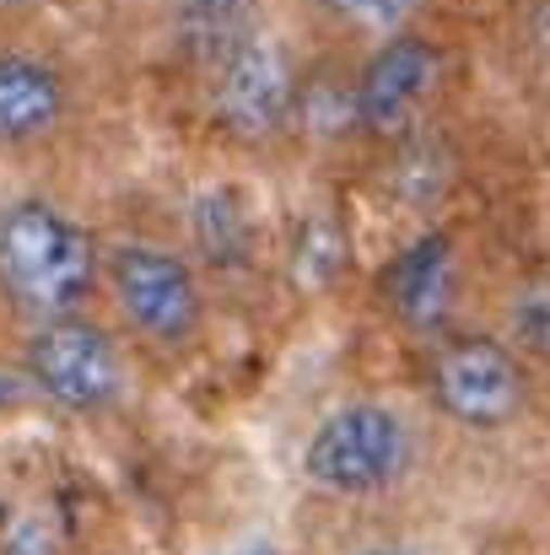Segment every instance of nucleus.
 <instances>
[{"mask_svg": "<svg viewBox=\"0 0 550 555\" xmlns=\"http://www.w3.org/2000/svg\"><path fill=\"white\" fill-rule=\"evenodd\" d=\"M103 243L49 194L0 205V297L22 319H60L92 308L103 292Z\"/></svg>", "mask_w": 550, "mask_h": 555, "instance_id": "f257e3e1", "label": "nucleus"}, {"mask_svg": "<svg viewBox=\"0 0 550 555\" xmlns=\"http://www.w3.org/2000/svg\"><path fill=\"white\" fill-rule=\"evenodd\" d=\"M415 464V426L388 399H341L330 404L303 442V480L330 502H378L405 486Z\"/></svg>", "mask_w": 550, "mask_h": 555, "instance_id": "f03ea898", "label": "nucleus"}, {"mask_svg": "<svg viewBox=\"0 0 550 555\" xmlns=\"http://www.w3.org/2000/svg\"><path fill=\"white\" fill-rule=\"evenodd\" d=\"M103 292H108L125 335H136L141 346H152L163 357L194 351L200 335H205L210 297H205L194 259H183L179 248H163V243H146V237L108 243Z\"/></svg>", "mask_w": 550, "mask_h": 555, "instance_id": "7ed1b4c3", "label": "nucleus"}, {"mask_svg": "<svg viewBox=\"0 0 550 555\" xmlns=\"http://www.w3.org/2000/svg\"><path fill=\"white\" fill-rule=\"evenodd\" d=\"M16 372L27 377L33 399L76 415V421H103L130 399V357L125 340L81 313H60V319H38L22 340Z\"/></svg>", "mask_w": 550, "mask_h": 555, "instance_id": "20e7f679", "label": "nucleus"}, {"mask_svg": "<svg viewBox=\"0 0 550 555\" xmlns=\"http://www.w3.org/2000/svg\"><path fill=\"white\" fill-rule=\"evenodd\" d=\"M426 393L464 431H508L529 410V367L497 335H443L426 357Z\"/></svg>", "mask_w": 550, "mask_h": 555, "instance_id": "39448f33", "label": "nucleus"}, {"mask_svg": "<svg viewBox=\"0 0 550 555\" xmlns=\"http://www.w3.org/2000/svg\"><path fill=\"white\" fill-rule=\"evenodd\" d=\"M205 81H210V114H216V125L232 141H243V146H265L286 125H297L303 70H297L292 49L270 27L254 33L238 54H227Z\"/></svg>", "mask_w": 550, "mask_h": 555, "instance_id": "423d86ee", "label": "nucleus"}, {"mask_svg": "<svg viewBox=\"0 0 550 555\" xmlns=\"http://www.w3.org/2000/svg\"><path fill=\"white\" fill-rule=\"evenodd\" d=\"M443 81V43L426 33H394L378 38V49L357 70V130L372 141H399L421 125L432 92Z\"/></svg>", "mask_w": 550, "mask_h": 555, "instance_id": "0eeeda50", "label": "nucleus"}, {"mask_svg": "<svg viewBox=\"0 0 550 555\" xmlns=\"http://www.w3.org/2000/svg\"><path fill=\"white\" fill-rule=\"evenodd\" d=\"M383 308L399 330L443 340L459 313V243L448 232L410 237L383 270Z\"/></svg>", "mask_w": 550, "mask_h": 555, "instance_id": "6e6552de", "label": "nucleus"}, {"mask_svg": "<svg viewBox=\"0 0 550 555\" xmlns=\"http://www.w3.org/2000/svg\"><path fill=\"white\" fill-rule=\"evenodd\" d=\"M71 119V81L49 54L0 49V152H33Z\"/></svg>", "mask_w": 550, "mask_h": 555, "instance_id": "1a4fd4ad", "label": "nucleus"}, {"mask_svg": "<svg viewBox=\"0 0 550 555\" xmlns=\"http://www.w3.org/2000/svg\"><path fill=\"white\" fill-rule=\"evenodd\" d=\"M189 243L194 254L221 270V275H238L254 264V248H259V227H254V210L248 199L232 184H210L189 199Z\"/></svg>", "mask_w": 550, "mask_h": 555, "instance_id": "9d476101", "label": "nucleus"}, {"mask_svg": "<svg viewBox=\"0 0 550 555\" xmlns=\"http://www.w3.org/2000/svg\"><path fill=\"white\" fill-rule=\"evenodd\" d=\"M254 33H265L259 0H179L174 5V38L183 60L210 76L227 54H238Z\"/></svg>", "mask_w": 550, "mask_h": 555, "instance_id": "9b49d317", "label": "nucleus"}, {"mask_svg": "<svg viewBox=\"0 0 550 555\" xmlns=\"http://www.w3.org/2000/svg\"><path fill=\"white\" fill-rule=\"evenodd\" d=\"M357 248H351V232L335 210H308L297 216L292 237H286V281L303 292V297H324L346 281Z\"/></svg>", "mask_w": 550, "mask_h": 555, "instance_id": "f8f14e48", "label": "nucleus"}, {"mask_svg": "<svg viewBox=\"0 0 550 555\" xmlns=\"http://www.w3.org/2000/svg\"><path fill=\"white\" fill-rule=\"evenodd\" d=\"M388 168H383V184L388 199H399L405 210H432L448 189H453V152L437 130L415 125L410 135L388 141Z\"/></svg>", "mask_w": 550, "mask_h": 555, "instance_id": "ddd939ff", "label": "nucleus"}, {"mask_svg": "<svg viewBox=\"0 0 550 555\" xmlns=\"http://www.w3.org/2000/svg\"><path fill=\"white\" fill-rule=\"evenodd\" d=\"M324 11L341 16L346 27H357V33L394 38V33H405L426 11V0H324Z\"/></svg>", "mask_w": 550, "mask_h": 555, "instance_id": "4468645a", "label": "nucleus"}, {"mask_svg": "<svg viewBox=\"0 0 550 555\" xmlns=\"http://www.w3.org/2000/svg\"><path fill=\"white\" fill-rule=\"evenodd\" d=\"M513 335H519V346H524L535 362L550 367V275L529 281V286L513 297Z\"/></svg>", "mask_w": 550, "mask_h": 555, "instance_id": "2eb2a0df", "label": "nucleus"}, {"mask_svg": "<svg viewBox=\"0 0 550 555\" xmlns=\"http://www.w3.org/2000/svg\"><path fill=\"white\" fill-rule=\"evenodd\" d=\"M16 393H33V388H27V377H22V372H16V377H5V372H0V410H5V399H16Z\"/></svg>", "mask_w": 550, "mask_h": 555, "instance_id": "dca6fc26", "label": "nucleus"}, {"mask_svg": "<svg viewBox=\"0 0 550 555\" xmlns=\"http://www.w3.org/2000/svg\"><path fill=\"white\" fill-rule=\"evenodd\" d=\"M351 555H421V551H410V545H362V551H351Z\"/></svg>", "mask_w": 550, "mask_h": 555, "instance_id": "f3484780", "label": "nucleus"}, {"mask_svg": "<svg viewBox=\"0 0 550 555\" xmlns=\"http://www.w3.org/2000/svg\"><path fill=\"white\" fill-rule=\"evenodd\" d=\"M22 5H38V0H0V11H22Z\"/></svg>", "mask_w": 550, "mask_h": 555, "instance_id": "a211bd4d", "label": "nucleus"}, {"mask_svg": "<svg viewBox=\"0 0 550 555\" xmlns=\"http://www.w3.org/2000/svg\"><path fill=\"white\" fill-rule=\"evenodd\" d=\"M243 555H276V551L270 545H254V551H243Z\"/></svg>", "mask_w": 550, "mask_h": 555, "instance_id": "6ab92c4d", "label": "nucleus"}]
</instances>
